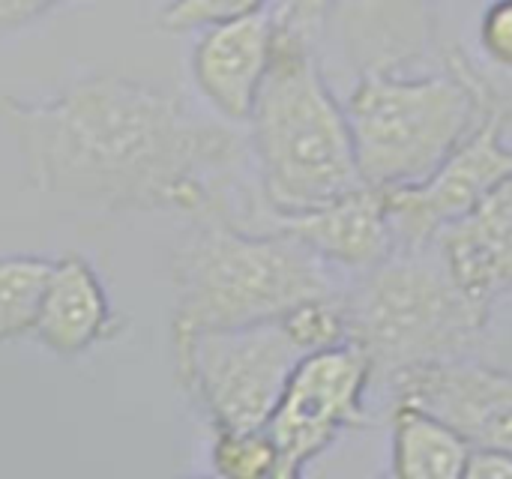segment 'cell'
Returning a JSON list of instances; mask_svg holds the SVG:
<instances>
[{"label":"cell","instance_id":"obj_1","mask_svg":"<svg viewBox=\"0 0 512 479\" xmlns=\"http://www.w3.org/2000/svg\"><path fill=\"white\" fill-rule=\"evenodd\" d=\"M6 120L33 183L78 210L234 222L246 144L168 90L96 72L48 102H6Z\"/></svg>","mask_w":512,"mask_h":479},{"label":"cell","instance_id":"obj_2","mask_svg":"<svg viewBox=\"0 0 512 479\" xmlns=\"http://www.w3.org/2000/svg\"><path fill=\"white\" fill-rule=\"evenodd\" d=\"M249 144L273 219L318 210L360 186L345 105L333 96L318 39L273 21V51L249 114Z\"/></svg>","mask_w":512,"mask_h":479},{"label":"cell","instance_id":"obj_3","mask_svg":"<svg viewBox=\"0 0 512 479\" xmlns=\"http://www.w3.org/2000/svg\"><path fill=\"white\" fill-rule=\"evenodd\" d=\"M327 294H336L327 264L282 228L195 219L174 255L171 339L279 321Z\"/></svg>","mask_w":512,"mask_h":479},{"label":"cell","instance_id":"obj_4","mask_svg":"<svg viewBox=\"0 0 512 479\" xmlns=\"http://www.w3.org/2000/svg\"><path fill=\"white\" fill-rule=\"evenodd\" d=\"M498 87L459 48L432 75L363 72L345 102L360 180L372 189L423 183L480 123Z\"/></svg>","mask_w":512,"mask_h":479},{"label":"cell","instance_id":"obj_5","mask_svg":"<svg viewBox=\"0 0 512 479\" xmlns=\"http://www.w3.org/2000/svg\"><path fill=\"white\" fill-rule=\"evenodd\" d=\"M342 300L348 342L369 357L375 378L387 381L414 366L468 360L492 315V306L471 300L444 261H426V252H396L366 270Z\"/></svg>","mask_w":512,"mask_h":479},{"label":"cell","instance_id":"obj_6","mask_svg":"<svg viewBox=\"0 0 512 479\" xmlns=\"http://www.w3.org/2000/svg\"><path fill=\"white\" fill-rule=\"evenodd\" d=\"M174 372L210 429H261L270 423L291 369L303 357L279 321L204 330L171 339Z\"/></svg>","mask_w":512,"mask_h":479},{"label":"cell","instance_id":"obj_7","mask_svg":"<svg viewBox=\"0 0 512 479\" xmlns=\"http://www.w3.org/2000/svg\"><path fill=\"white\" fill-rule=\"evenodd\" d=\"M375 381L369 357L345 342L297 360L267 423L279 447V479L300 477L336 438L366 423V393Z\"/></svg>","mask_w":512,"mask_h":479},{"label":"cell","instance_id":"obj_8","mask_svg":"<svg viewBox=\"0 0 512 479\" xmlns=\"http://www.w3.org/2000/svg\"><path fill=\"white\" fill-rule=\"evenodd\" d=\"M507 123L510 105L498 96L462 144L423 183L381 189L399 252H429L447 225L471 213L512 174Z\"/></svg>","mask_w":512,"mask_h":479},{"label":"cell","instance_id":"obj_9","mask_svg":"<svg viewBox=\"0 0 512 479\" xmlns=\"http://www.w3.org/2000/svg\"><path fill=\"white\" fill-rule=\"evenodd\" d=\"M393 387L396 399L435 411L471 447L512 450V372L468 357L405 369L393 378Z\"/></svg>","mask_w":512,"mask_h":479},{"label":"cell","instance_id":"obj_10","mask_svg":"<svg viewBox=\"0 0 512 479\" xmlns=\"http://www.w3.org/2000/svg\"><path fill=\"white\" fill-rule=\"evenodd\" d=\"M441 0H330L348 66L363 72H408L435 48Z\"/></svg>","mask_w":512,"mask_h":479},{"label":"cell","instance_id":"obj_11","mask_svg":"<svg viewBox=\"0 0 512 479\" xmlns=\"http://www.w3.org/2000/svg\"><path fill=\"white\" fill-rule=\"evenodd\" d=\"M273 51L270 6L225 24L204 27L192 51V75L207 102L231 123H246Z\"/></svg>","mask_w":512,"mask_h":479},{"label":"cell","instance_id":"obj_12","mask_svg":"<svg viewBox=\"0 0 512 479\" xmlns=\"http://www.w3.org/2000/svg\"><path fill=\"white\" fill-rule=\"evenodd\" d=\"M270 225L300 240L324 264L345 267L354 273H366L399 252L384 207V195L381 189L372 186H360L300 216H288V219L270 216Z\"/></svg>","mask_w":512,"mask_h":479},{"label":"cell","instance_id":"obj_13","mask_svg":"<svg viewBox=\"0 0 512 479\" xmlns=\"http://www.w3.org/2000/svg\"><path fill=\"white\" fill-rule=\"evenodd\" d=\"M453 282L477 303L495 306L512 291V174L471 213L447 225L435 240Z\"/></svg>","mask_w":512,"mask_h":479},{"label":"cell","instance_id":"obj_14","mask_svg":"<svg viewBox=\"0 0 512 479\" xmlns=\"http://www.w3.org/2000/svg\"><path fill=\"white\" fill-rule=\"evenodd\" d=\"M117 327L120 321L111 312L102 279L84 258L66 255L48 264L30 327V336L39 345L69 360L111 339Z\"/></svg>","mask_w":512,"mask_h":479},{"label":"cell","instance_id":"obj_15","mask_svg":"<svg viewBox=\"0 0 512 479\" xmlns=\"http://www.w3.org/2000/svg\"><path fill=\"white\" fill-rule=\"evenodd\" d=\"M471 441L435 411L396 399L390 414V474L402 479H459Z\"/></svg>","mask_w":512,"mask_h":479},{"label":"cell","instance_id":"obj_16","mask_svg":"<svg viewBox=\"0 0 512 479\" xmlns=\"http://www.w3.org/2000/svg\"><path fill=\"white\" fill-rule=\"evenodd\" d=\"M279 447L267 426L261 429H213L210 468L225 479L279 477Z\"/></svg>","mask_w":512,"mask_h":479},{"label":"cell","instance_id":"obj_17","mask_svg":"<svg viewBox=\"0 0 512 479\" xmlns=\"http://www.w3.org/2000/svg\"><path fill=\"white\" fill-rule=\"evenodd\" d=\"M279 327L300 354L336 348L348 342V312L342 294L306 300L279 318Z\"/></svg>","mask_w":512,"mask_h":479},{"label":"cell","instance_id":"obj_18","mask_svg":"<svg viewBox=\"0 0 512 479\" xmlns=\"http://www.w3.org/2000/svg\"><path fill=\"white\" fill-rule=\"evenodd\" d=\"M48 264L42 258H9V273L0 291V348L9 339L30 336L36 297L48 276Z\"/></svg>","mask_w":512,"mask_h":479},{"label":"cell","instance_id":"obj_19","mask_svg":"<svg viewBox=\"0 0 512 479\" xmlns=\"http://www.w3.org/2000/svg\"><path fill=\"white\" fill-rule=\"evenodd\" d=\"M273 0H171L159 15V24L171 33L183 30H204L213 24H225L252 12L267 9Z\"/></svg>","mask_w":512,"mask_h":479},{"label":"cell","instance_id":"obj_20","mask_svg":"<svg viewBox=\"0 0 512 479\" xmlns=\"http://www.w3.org/2000/svg\"><path fill=\"white\" fill-rule=\"evenodd\" d=\"M480 45L492 63L512 72V0H492L480 18Z\"/></svg>","mask_w":512,"mask_h":479},{"label":"cell","instance_id":"obj_21","mask_svg":"<svg viewBox=\"0 0 512 479\" xmlns=\"http://www.w3.org/2000/svg\"><path fill=\"white\" fill-rule=\"evenodd\" d=\"M69 0H0V42Z\"/></svg>","mask_w":512,"mask_h":479},{"label":"cell","instance_id":"obj_22","mask_svg":"<svg viewBox=\"0 0 512 479\" xmlns=\"http://www.w3.org/2000/svg\"><path fill=\"white\" fill-rule=\"evenodd\" d=\"M465 477L512 479V450H504V447H471Z\"/></svg>","mask_w":512,"mask_h":479},{"label":"cell","instance_id":"obj_23","mask_svg":"<svg viewBox=\"0 0 512 479\" xmlns=\"http://www.w3.org/2000/svg\"><path fill=\"white\" fill-rule=\"evenodd\" d=\"M6 273H9V258H3V252H0V291H3Z\"/></svg>","mask_w":512,"mask_h":479}]
</instances>
